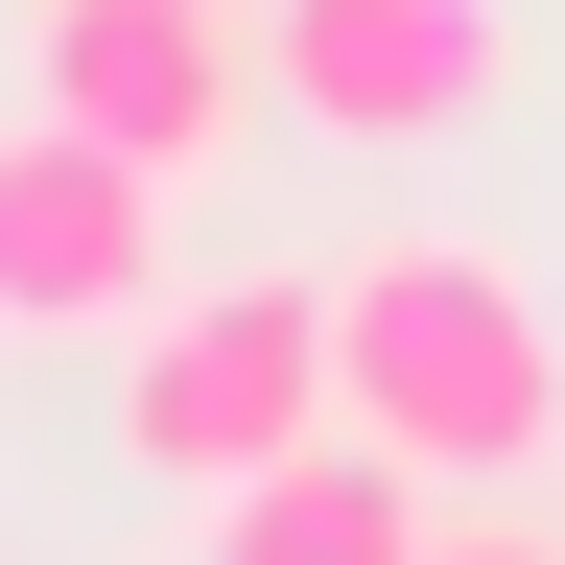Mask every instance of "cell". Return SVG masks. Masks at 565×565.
I'll use <instances>...</instances> for the list:
<instances>
[{
  "label": "cell",
  "instance_id": "6da1fadb",
  "mask_svg": "<svg viewBox=\"0 0 565 565\" xmlns=\"http://www.w3.org/2000/svg\"><path fill=\"white\" fill-rule=\"evenodd\" d=\"M330 401H353V448H401L424 494H519L542 424H565V330H542L519 259L377 236V259L330 282Z\"/></svg>",
  "mask_w": 565,
  "mask_h": 565
},
{
  "label": "cell",
  "instance_id": "7a4b0ae2",
  "mask_svg": "<svg viewBox=\"0 0 565 565\" xmlns=\"http://www.w3.org/2000/svg\"><path fill=\"white\" fill-rule=\"evenodd\" d=\"M330 282H166L118 330V494H259L282 448H330Z\"/></svg>",
  "mask_w": 565,
  "mask_h": 565
},
{
  "label": "cell",
  "instance_id": "3957f363",
  "mask_svg": "<svg viewBox=\"0 0 565 565\" xmlns=\"http://www.w3.org/2000/svg\"><path fill=\"white\" fill-rule=\"evenodd\" d=\"M166 166H118V141L95 118H0V330H24V353H118L141 307H166Z\"/></svg>",
  "mask_w": 565,
  "mask_h": 565
},
{
  "label": "cell",
  "instance_id": "277c9868",
  "mask_svg": "<svg viewBox=\"0 0 565 565\" xmlns=\"http://www.w3.org/2000/svg\"><path fill=\"white\" fill-rule=\"evenodd\" d=\"M24 95L95 118L118 166L212 189V141L259 118V0H24Z\"/></svg>",
  "mask_w": 565,
  "mask_h": 565
},
{
  "label": "cell",
  "instance_id": "5b68a950",
  "mask_svg": "<svg viewBox=\"0 0 565 565\" xmlns=\"http://www.w3.org/2000/svg\"><path fill=\"white\" fill-rule=\"evenodd\" d=\"M519 24L494 0H259V95L307 141H471Z\"/></svg>",
  "mask_w": 565,
  "mask_h": 565
},
{
  "label": "cell",
  "instance_id": "8992f818",
  "mask_svg": "<svg viewBox=\"0 0 565 565\" xmlns=\"http://www.w3.org/2000/svg\"><path fill=\"white\" fill-rule=\"evenodd\" d=\"M424 542H448V519H424V471L353 448V424H330V448H282L259 494H212V565H424Z\"/></svg>",
  "mask_w": 565,
  "mask_h": 565
},
{
  "label": "cell",
  "instance_id": "52a82bcc",
  "mask_svg": "<svg viewBox=\"0 0 565 565\" xmlns=\"http://www.w3.org/2000/svg\"><path fill=\"white\" fill-rule=\"evenodd\" d=\"M424 565H565V542L519 519V494H494V519H448V542H424Z\"/></svg>",
  "mask_w": 565,
  "mask_h": 565
}]
</instances>
